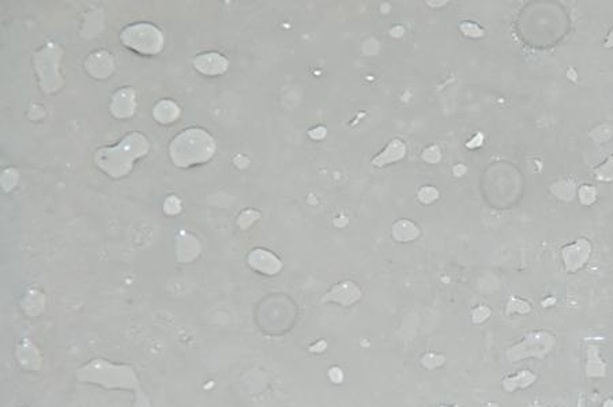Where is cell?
Segmentation results:
<instances>
[{"label":"cell","instance_id":"cell-15","mask_svg":"<svg viewBox=\"0 0 613 407\" xmlns=\"http://www.w3.org/2000/svg\"><path fill=\"white\" fill-rule=\"evenodd\" d=\"M459 29H461V32L466 36V37H470V38H480V37H483L484 36V29L480 26V25H477V23H474V22H470V21H466V22H462L461 25H459Z\"/></svg>","mask_w":613,"mask_h":407},{"label":"cell","instance_id":"cell-8","mask_svg":"<svg viewBox=\"0 0 613 407\" xmlns=\"http://www.w3.org/2000/svg\"><path fill=\"white\" fill-rule=\"evenodd\" d=\"M113 58L105 52H94L91 54L86 60V70L89 75L97 78V80H105L113 73Z\"/></svg>","mask_w":613,"mask_h":407},{"label":"cell","instance_id":"cell-19","mask_svg":"<svg viewBox=\"0 0 613 407\" xmlns=\"http://www.w3.org/2000/svg\"><path fill=\"white\" fill-rule=\"evenodd\" d=\"M596 198H597L596 188H593L590 185H582L581 187V189H579V199H581L582 205L589 206V205H592L596 200Z\"/></svg>","mask_w":613,"mask_h":407},{"label":"cell","instance_id":"cell-1","mask_svg":"<svg viewBox=\"0 0 613 407\" xmlns=\"http://www.w3.org/2000/svg\"><path fill=\"white\" fill-rule=\"evenodd\" d=\"M150 150L149 141L139 132L128 134L113 148H102L94 156L95 165L112 178L128 174L132 165Z\"/></svg>","mask_w":613,"mask_h":407},{"label":"cell","instance_id":"cell-14","mask_svg":"<svg viewBox=\"0 0 613 407\" xmlns=\"http://www.w3.org/2000/svg\"><path fill=\"white\" fill-rule=\"evenodd\" d=\"M440 196L438 188L435 185H423L417 191V200L423 205H432L435 203Z\"/></svg>","mask_w":613,"mask_h":407},{"label":"cell","instance_id":"cell-23","mask_svg":"<svg viewBox=\"0 0 613 407\" xmlns=\"http://www.w3.org/2000/svg\"><path fill=\"white\" fill-rule=\"evenodd\" d=\"M404 33H405V29L402 27V26H394L391 30H390V34L394 37V38H401L402 36H404Z\"/></svg>","mask_w":613,"mask_h":407},{"label":"cell","instance_id":"cell-12","mask_svg":"<svg viewBox=\"0 0 613 407\" xmlns=\"http://www.w3.org/2000/svg\"><path fill=\"white\" fill-rule=\"evenodd\" d=\"M153 116L161 124H171L180 116V108L171 100H163L154 106Z\"/></svg>","mask_w":613,"mask_h":407},{"label":"cell","instance_id":"cell-18","mask_svg":"<svg viewBox=\"0 0 613 407\" xmlns=\"http://www.w3.org/2000/svg\"><path fill=\"white\" fill-rule=\"evenodd\" d=\"M596 176L599 180L603 181H612L613 180V156L600 167L596 169Z\"/></svg>","mask_w":613,"mask_h":407},{"label":"cell","instance_id":"cell-21","mask_svg":"<svg viewBox=\"0 0 613 407\" xmlns=\"http://www.w3.org/2000/svg\"><path fill=\"white\" fill-rule=\"evenodd\" d=\"M308 137L314 141H323L327 137V128L325 126H316L308 131Z\"/></svg>","mask_w":613,"mask_h":407},{"label":"cell","instance_id":"cell-27","mask_svg":"<svg viewBox=\"0 0 613 407\" xmlns=\"http://www.w3.org/2000/svg\"><path fill=\"white\" fill-rule=\"evenodd\" d=\"M446 3H447V1H439V3L438 1H427V4H428V5H431V7H432V5L438 7V4L439 5H444Z\"/></svg>","mask_w":613,"mask_h":407},{"label":"cell","instance_id":"cell-25","mask_svg":"<svg viewBox=\"0 0 613 407\" xmlns=\"http://www.w3.org/2000/svg\"><path fill=\"white\" fill-rule=\"evenodd\" d=\"M454 174L455 176H461V174H463L465 172H466V166L465 165H461V163H458V165H455L454 166Z\"/></svg>","mask_w":613,"mask_h":407},{"label":"cell","instance_id":"cell-22","mask_svg":"<svg viewBox=\"0 0 613 407\" xmlns=\"http://www.w3.org/2000/svg\"><path fill=\"white\" fill-rule=\"evenodd\" d=\"M483 142H484V137H483V134H477L470 142L466 143V148H467V149H477V148H480V146L483 145Z\"/></svg>","mask_w":613,"mask_h":407},{"label":"cell","instance_id":"cell-7","mask_svg":"<svg viewBox=\"0 0 613 407\" xmlns=\"http://www.w3.org/2000/svg\"><path fill=\"white\" fill-rule=\"evenodd\" d=\"M135 112V93L130 87L117 90L111 101V113L116 119H128Z\"/></svg>","mask_w":613,"mask_h":407},{"label":"cell","instance_id":"cell-24","mask_svg":"<svg viewBox=\"0 0 613 407\" xmlns=\"http://www.w3.org/2000/svg\"><path fill=\"white\" fill-rule=\"evenodd\" d=\"M348 221H349V220H348L347 217H344V216H343V217H340V218H336V220H334V225H336L337 228H344V226H347V225H348Z\"/></svg>","mask_w":613,"mask_h":407},{"label":"cell","instance_id":"cell-2","mask_svg":"<svg viewBox=\"0 0 613 407\" xmlns=\"http://www.w3.org/2000/svg\"><path fill=\"white\" fill-rule=\"evenodd\" d=\"M171 159L178 167L207 163L216 153L213 137L202 128H189L177 135L170 148Z\"/></svg>","mask_w":613,"mask_h":407},{"label":"cell","instance_id":"cell-5","mask_svg":"<svg viewBox=\"0 0 613 407\" xmlns=\"http://www.w3.org/2000/svg\"><path fill=\"white\" fill-rule=\"evenodd\" d=\"M406 153H408L406 143L401 138H394L384 146V149L380 153H378L372 159L371 165L375 167H384L393 163H400L406 157Z\"/></svg>","mask_w":613,"mask_h":407},{"label":"cell","instance_id":"cell-17","mask_svg":"<svg viewBox=\"0 0 613 407\" xmlns=\"http://www.w3.org/2000/svg\"><path fill=\"white\" fill-rule=\"evenodd\" d=\"M421 159L423 161L427 163H439L441 160V152L439 149L438 145H431L428 148L424 149V152L421 153Z\"/></svg>","mask_w":613,"mask_h":407},{"label":"cell","instance_id":"cell-4","mask_svg":"<svg viewBox=\"0 0 613 407\" xmlns=\"http://www.w3.org/2000/svg\"><path fill=\"white\" fill-rule=\"evenodd\" d=\"M62 49L59 45L49 43L34 55V67L40 80V86L45 93H55L62 86L59 74V63Z\"/></svg>","mask_w":613,"mask_h":407},{"label":"cell","instance_id":"cell-10","mask_svg":"<svg viewBox=\"0 0 613 407\" xmlns=\"http://www.w3.org/2000/svg\"><path fill=\"white\" fill-rule=\"evenodd\" d=\"M420 228L419 225L408 218L397 220L391 226V236L398 243H410L420 237Z\"/></svg>","mask_w":613,"mask_h":407},{"label":"cell","instance_id":"cell-9","mask_svg":"<svg viewBox=\"0 0 613 407\" xmlns=\"http://www.w3.org/2000/svg\"><path fill=\"white\" fill-rule=\"evenodd\" d=\"M250 264L266 274H275L281 268L279 259L267 249L257 248L250 253Z\"/></svg>","mask_w":613,"mask_h":407},{"label":"cell","instance_id":"cell-26","mask_svg":"<svg viewBox=\"0 0 613 407\" xmlns=\"http://www.w3.org/2000/svg\"><path fill=\"white\" fill-rule=\"evenodd\" d=\"M605 45L608 47V48H612L613 47V30L610 33V36H608V40H607V43H605Z\"/></svg>","mask_w":613,"mask_h":407},{"label":"cell","instance_id":"cell-11","mask_svg":"<svg viewBox=\"0 0 613 407\" xmlns=\"http://www.w3.org/2000/svg\"><path fill=\"white\" fill-rule=\"evenodd\" d=\"M361 296V290L358 289L357 285H354L353 282H343L337 286L333 288V290L329 293V296L326 297L330 301H336L344 305H349L356 303Z\"/></svg>","mask_w":613,"mask_h":407},{"label":"cell","instance_id":"cell-20","mask_svg":"<svg viewBox=\"0 0 613 407\" xmlns=\"http://www.w3.org/2000/svg\"><path fill=\"white\" fill-rule=\"evenodd\" d=\"M180 210H181V203H180V200H178L177 196L171 195V196H168V198L165 199V203H164V211H165L168 216H176V214L180 213Z\"/></svg>","mask_w":613,"mask_h":407},{"label":"cell","instance_id":"cell-6","mask_svg":"<svg viewBox=\"0 0 613 407\" xmlns=\"http://www.w3.org/2000/svg\"><path fill=\"white\" fill-rule=\"evenodd\" d=\"M194 66L200 74H205L209 77H216V75H221V74L227 73V70L229 67V62L222 55L210 52V54H203V55L196 56L194 60Z\"/></svg>","mask_w":613,"mask_h":407},{"label":"cell","instance_id":"cell-13","mask_svg":"<svg viewBox=\"0 0 613 407\" xmlns=\"http://www.w3.org/2000/svg\"><path fill=\"white\" fill-rule=\"evenodd\" d=\"M589 252H590L589 242L579 240L578 243H575V244L571 245V246H567L564 249V259H566L568 267L570 266L578 267L579 264H582L586 260Z\"/></svg>","mask_w":613,"mask_h":407},{"label":"cell","instance_id":"cell-16","mask_svg":"<svg viewBox=\"0 0 613 407\" xmlns=\"http://www.w3.org/2000/svg\"><path fill=\"white\" fill-rule=\"evenodd\" d=\"M259 218H261V214L258 211H255V210H246V211H243L240 214L238 222H239V226L242 229H247Z\"/></svg>","mask_w":613,"mask_h":407},{"label":"cell","instance_id":"cell-3","mask_svg":"<svg viewBox=\"0 0 613 407\" xmlns=\"http://www.w3.org/2000/svg\"><path fill=\"white\" fill-rule=\"evenodd\" d=\"M122 41L141 55H157L164 47L163 32L152 23H135L122 32Z\"/></svg>","mask_w":613,"mask_h":407}]
</instances>
